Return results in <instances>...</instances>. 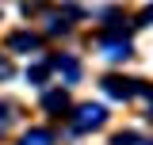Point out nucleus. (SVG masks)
<instances>
[{
    "instance_id": "obj_1",
    "label": "nucleus",
    "mask_w": 153,
    "mask_h": 145,
    "mask_svg": "<svg viewBox=\"0 0 153 145\" xmlns=\"http://www.w3.org/2000/svg\"><path fill=\"white\" fill-rule=\"evenodd\" d=\"M103 118H107V111H103V107L84 103V107L76 111V118H73V130H96V126H103Z\"/></svg>"
},
{
    "instance_id": "obj_2",
    "label": "nucleus",
    "mask_w": 153,
    "mask_h": 145,
    "mask_svg": "<svg viewBox=\"0 0 153 145\" xmlns=\"http://www.w3.org/2000/svg\"><path fill=\"white\" fill-rule=\"evenodd\" d=\"M103 88H107V95H115V99H130V95L142 92V84H138V80H126V76H107Z\"/></svg>"
},
{
    "instance_id": "obj_3",
    "label": "nucleus",
    "mask_w": 153,
    "mask_h": 145,
    "mask_svg": "<svg viewBox=\"0 0 153 145\" xmlns=\"http://www.w3.org/2000/svg\"><path fill=\"white\" fill-rule=\"evenodd\" d=\"M50 69H57L65 80H76V76H80V65H76L73 57H54V61H50Z\"/></svg>"
},
{
    "instance_id": "obj_4",
    "label": "nucleus",
    "mask_w": 153,
    "mask_h": 145,
    "mask_svg": "<svg viewBox=\"0 0 153 145\" xmlns=\"http://www.w3.org/2000/svg\"><path fill=\"white\" fill-rule=\"evenodd\" d=\"M8 50H38V35H31V31H19V35L8 38Z\"/></svg>"
},
{
    "instance_id": "obj_5",
    "label": "nucleus",
    "mask_w": 153,
    "mask_h": 145,
    "mask_svg": "<svg viewBox=\"0 0 153 145\" xmlns=\"http://www.w3.org/2000/svg\"><path fill=\"white\" fill-rule=\"evenodd\" d=\"M19 145H54V134L50 130H27Z\"/></svg>"
},
{
    "instance_id": "obj_6",
    "label": "nucleus",
    "mask_w": 153,
    "mask_h": 145,
    "mask_svg": "<svg viewBox=\"0 0 153 145\" xmlns=\"http://www.w3.org/2000/svg\"><path fill=\"white\" fill-rule=\"evenodd\" d=\"M42 103H46V111H65L69 107V95H65V92H46Z\"/></svg>"
},
{
    "instance_id": "obj_7",
    "label": "nucleus",
    "mask_w": 153,
    "mask_h": 145,
    "mask_svg": "<svg viewBox=\"0 0 153 145\" xmlns=\"http://www.w3.org/2000/svg\"><path fill=\"white\" fill-rule=\"evenodd\" d=\"M103 50H107L111 61H126V57H130V46H126V42H103Z\"/></svg>"
},
{
    "instance_id": "obj_8",
    "label": "nucleus",
    "mask_w": 153,
    "mask_h": 145,
    "mask_svg": "<svg viewBox=\"0 0 153 145\" xmlns=\"http://www.w3.org/2000/svg\"><path fill=\"white\" fill-rule=\"evenodd\" d=\"M46 72H50V65H35V69L27 72V76H31L35 84H42V80H46Z\"/></svg>"
},
{
    "instance_id": "obj_9",
    "label": "nucleus",
    "mask_w": 153,
    "mask_h": 145,
    "mask_svg": "<svg viewBox=\"0 0 153 145\" xmlns=\"http://www.w3.org/2000/svg\"><path fill=\"white\" fill-rule=\"evenodd\" d=\"M115 145H142V138H138V134H119Z\"/></svg>"
},
{
    "instance_id": "obj_10",
    "label": "nucleus",
    "mask_w": 153,
    "mask_h": 145,
    "mask_svg": "<svg viewBox=\"0 0 153 145\" xmlns=\"http://www.w3.org/2000/svg\"><path fill=\"white\" fill-rule=\"evenodd\" d=\"M65 31H69L65 19H50V35H65Z\"/></svg>"
},
{
    "instance_id": "obj_11",
    "label": "nucleus",
    "mask_w": 153,
    "mask_h": 145,
    "mask_svg": "<svg viewBox=\"0 0 153 145\" xmlns=\"http://www.w3.org/2000/svg\"><path fill=\"white\" fill-rule=\"evenodd\" d=\"M8 76H12V61H8V57H0V80H8Z\"/></svg>"
},
{
    "instance_id": "obj_12",
    "label": "nucleus",
    "mask_w": 153,
    "mask_h": 145,
    "mask_svg": "<svg viewBox=\"0 0 153 145\" xmlns=\"http://www.w3.org/2000/svg\"><path fill=\"white\" fill-rule=\"evenodd\" d=\"M8 111H12V107H8V103H0V130H4V126H8V122H12V115H8Z\"/></svg>"
}]
</instances>
